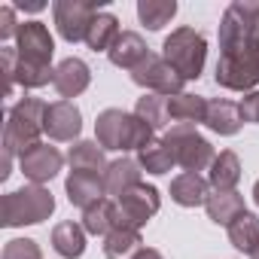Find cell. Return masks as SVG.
I'll return each instance as SVG.
<instances>
[{
  "label": "cell",
  "instance_id": "30",
  "mask_svg": "<svg viewBox=\"0 0 259 259\" xmlns=\"http://www.w3.org/2000/svg\"><path fill=\"white\" fill-rule=\"evenodd\" d=\"M138 162H141V168L150 171V174H168V171L177 165L174 156H171V150L165 147V141H153L150 147H144V150L138 153Z\"/></svg>",
  "mask_w": 259,
  "mask_h": 259
},
{
  "label": "cell",
  "instance_id": "34",
  "mask_svg": "<svg viewBox=\"0 0 259 259\" xmlns=\"http://www.w3.org/2000/svg\"><path fill=\"white\" fill-rule=\"evenodd\" d=\"M16 34H19L16 13H13V7H4V10H0V40H10Z\"/></svg>",
  "mask_w": 259,
  "mask_h": 259
},
{
  "label": "cell",
  "instance_id": "29",
  "mask_svg": "<svg viewBox=\"0 0 259 259\" xmlns=\"http://www.w3.org/2000/svg\"><path fill=\"white\" fill-rule=\"evenodd\" d=\"M138 16L150 31H162L174 16H177V4L174 0H141L138 4Z\"/></svg>",
  "mask_w": 259,
  "mask_h": 259
},
{
  "label": "cell",
  "instance_id": "22",
  "mask_svg": "<svg viewBox=\"0 0 259 259\" xmlns=\"http://www.w3.org/2000/svg\"><path fill=\"white\" fill-rule=\"evenodd\" d=\"M229 241H232V247L235 250H241V253H247V256H253L256 250H259V217L256 213H241L232 226H229Z\"/></svg>",
  "mask_w": 259,
  "mask_h": 259
},
{
  "label": "cell",
  "instance_id": "6",
  "mask_svg": "<svg viewBox=\"0 0 259 259\" xmlns=\"http://www.w3.org/2000/svg\"><path fill=\"white\" fill-rule=\"evenodd\" d=\"M165 147L171 150V156H174V162L180 165V168H186L189 174H198V171H204V168H210L213 165V147L198 135V128L195 125H189V122H174L168 132H165Z\"/></svg>",
  "mask_w": 259,
  "mask_h": 259
},
{
  "label": "cell",
  "instance_id": "10",
  "mask_svg": "<svg viewBox=\"0 0 259 259\" xmlns=\"http://www.w3.org/2000/svg\"><path fill=\"white\" fill-rule=\"evenodd\" d=\"M16 52L22 61H31V64H49L52 61V52H55V43H52V34L43 22H22L19 25V34H16Z\"/></svg>",
  "mask_w": 259,
  "mask_h": 259
},
{
  "label": "cell",
  "instance_id": "19",
  "mask_svg": "<svg viewBox=\"0 0 259 259\" xmlns=\"http://www.w3.org/2000/svg\"><path fill=\"white\" fill-rule=\"evenodd\" d=\"M204 125L210 128L213 135H238V128H241V110H238V104H232V101H207V119H204Z\"/></svg>",
  "mask_w": 259,
  "mask_h": 259
},
{
  "label": "cell",
  "instance_id": "4",
  "mask_svg": "<svg viewBox=\"0 0 259 259\" xmlns=\"http://www.w3.org/2000/svg\"><path fill=\"white\" fill-rule=\"evenodd\" d=\"M162 58L189 82L198 79L204 70V58H207V40L195 31V28H177L165 37L162 43Z\"/></svg>",
  "mask_w": 259,
  "mask_h": 259
},
{
  "label": "cell",
  "instance_id": "1",
  "mask_svg": "<svg viewBox=\"0 0 259 259\" xmlns=\"http://www.w3.org/2000/svg\"><path fill=\"white\" fill-rule=\"evenodd\" d=\"M156 132L135 113H122L116 107L98 113L95 119V138L104 150H119V153H128V150H144L150 147L156 138Z\"/></svg>",
  "mask_w": 259,
  "mask_h": 259
},
{
  "label": "cell",
  "instance_id": "21",
  "mask_svg": "<svg viewBox=\"0 0 259 259\" xmlns=\"http://www.w3.org/2000/svg\"><path fill=\"white\" fill-rule=\"evenodd\" d=\"M144 250L141 232L138 229H113L104 238V256L107 259H135Z\"/></svg>",
  "mask_w": 259,
  "mask_h": 259
},
{
  "label": "cell",
  "instance_id": "3",
  "mask_svg": "<svg viewBox=\"0 0 259 259\" xmlns=\"http://www.w3.org/2000/svg\"><path fill=\"white\" fill-rule=\"evenodd\" d=\"M55 210V198L46 186H22L16 192H7L4 195V204H0V223L7 229H16V226H37L43 220H49Z\"/></svg>",
  "mask_w": 259,
  "mask_h": 259
},
{
  "label": "cell",
  "instance_id": "17",
  "mask_svg": "<svg viewBox=\"0 0 259 259\" xmlns=\"http://www.w3.org/2000/svg\"><path fill=\"white\" fill-rule=\"evenodd\" d=\"M210 183L201 177V174H180V177H174L171 180V198L180 204V207H198V204H204L207 198H210Z\"/></svg>",
  "mask_w": 259,
  "mask_h": 259
},
{
  "label": "cell",
  "instance_id": "35",
  "mask_svg": "<svg viewBox=\"0 0 259 259\" xmlns=\"http://www.w3.org/2000/svg\"><path fill=\"white\" fill-rule=\"evenodd\" d=\"M250 40L259 46V4L250 0Z\"/></svg>",
  "mask_w": 259,
  "mask_h": 259
},
{
  "label": "cell",
  "instance_id": "38",
  "mask_svg": "<svg viewBox=\"0 0 259 259\" xmlns=\"http://www.w3.org/2000/svg\"><path fill=\"white\" fill-rule=\"evenodd\" d=\"M135 259H165V256H162L159 250H153V247H144V250H141Z\"/></svg>",
  "mask_w": 259,
  "mask_h": 259
},
{
  "label": "cell",
  "instance_id": "32",
  "mask_svg": "<svg viewBox=\"0 0 259 259\" xmlns=\"http://www.w3.org/2000/svg\"><path fill=\"white\" fill-rule=\"evenodd\" d=\"M0 67H4V79H7V98L13 95L16 89V73H19V52L13 46H4L0 49Z\"/></svg>",
  "mask_w": 259,
  "mask_h": 259
},
{
  "label": "cell",
  "instance_id": "8",
  "mask_svg": "<svg viewBox=\"0 0 259 259\" xmlns=\"http://www.w3.org/2000/svg\"><path fill=\"white\" fill-rule=\"evenodd\" d=\"M98 7L95 0H58L52 7V16H55V28L58 34L67 40V43H79L85 40L95 16H98Z\"/></svg>",
  "mask_w": 259,
  "mask_h": 259
},
{
  "label": "cell",
  "instance_id": "36",
  "mask_svg": "<svg viewBox=\"0 0 259 259\" xmlns=\"http://www.w3.org/2000/svg\"><path fill=\"white\" fill-rule=\"evenodd\" d=\"M13 156H16V153L4 147V165H0V180H7V177L13 174V171H10V168H13Z\"/></svg>",
  "mask_w": 259,
  "mask_h": 259
},
{
  "label": "cell",
  "instance_id": "39",
  "mask_svg": "<svg viewBox=\"0 0 259 259\" xmlns=\"http://www.w3.org/2000/svg\"><path fill=\"white\" fill-rule=\"evenodd\" d=\"M253 201L259 204V180H256V186H253Z\"/></svg>",
  "mask_w": 259,
  "mask_h": 259
},
{
  "label": "cell",
  "instance_id": "33",
  "mask_svg": "<svg viewBox=\"0 0 259 259\" xmlns=\"http://www.w3.org/2000/svg\"><path fill=\"white\" fill-rule=\"evenodd\" d=\"M238 110H241V122H259V92H247L244 98H241V104H238Z\"/></svg>",
  "mask_w": 259,
  "mask_h": 259
},
{
  "label": "cell",
  "instance_id": "28",
  "mask_svg": "<svg viewBox=\"0 0 259 259\" xmlns=\"http://www.w3.org/2000/svg\"><path fill=\"white\" fill-rule=\"evenodd\" d=\"M135 116H141V119L153 128V132H156V128H165L168 119H171V113H168V98H165V95H153V92H147L144 98H138Z\"/></svg>",
  "mask_w": 259,
  "mask_h": 259
},
{
  "label": "cell",
  "instance_id": "14",
  "mask_svg": "<svg viewBox=\"0 0 259 259\" xmlns=\"http://www.w3.org/2000/svg\"><path fill=\"white\" fill-rule=\"evenodd\" d=\"M150 55H153L150 46H147L144 37L135 34V31H122V34L116 37V43L110 46V52H107L110 64H116V67H122V70H135V67H141Z\"/></svg>",
  "mask_w": 259,
  "mask_h": 259
},
{
  "label": "cell",
  "instance_id": "37",
  "mask_svg": "<svg viewBox=\"0 0 259 259\" xmlns=\"http://www.w3.org/2000/svg\"><path fill=\"white\" fill-rule=\"evenodd\" d=\"M19 7H22V10H28V13H40L46 4H40V0H28V4H25V0H19Z\"/></svg>",
  "mask_w": 259,
  "mask_h": 259
},
{
  "label": "cell",
  "instance_id": "31",
  "mask_svg": "<svg viewBox=\"0 0 259 259\" xmlns=\"http://www.w3.org/2000/svg\"><path fill=\"white\" fill-rule=\"evenodd\" d=\"M0 259H43V253L34 238H13V241H7Z\"/></svg>",
  "mask_w": 259,
  "mask_h": 259
},
{
  "label": "cell",
  "instance_id": "13",
  "mask_svg": "<svg viewBox=\"0 0 259 259\" xmlns=\"http://www.w3.org/2000/svg\"><path fill=\"white\" fill-rule=\"evenodd\" d=\"M64 189H67L70 204H76V207H82V210H89L92 204L104 201V195H107L104 174H95V171H70Z\"/></svg>",
  "mask_w": 259,
  "mask_h": 259
},
{
  "label": "cell",
  "instance_id": "7",
  "mask_svg": "<svg viewBox=\"0 0 259 259\" xmlns=\"http://www.w3.org/2000/svg\"><path fill=\"white\" fill-rule=\"evenodd\" d=\"M162 207V198H159V189L156 186H135L116 198V229H138L150 223V217H156Z\"/></svg>",
  "mask_w": 259,
  "mask_h": 259
},
{
  "label": "cell",
  "instance_id": "23",
  "mask_svg": "<svg viewBox=\"0 0 259 259\" xmlns=\"http://www.w3.org/2000/svg\"><path fill=\"white\" fill-rule=\"evenodd\" d=\"M67 162H70L73 171H95V174L107 171L104 147L98 141H79V144H73L70 153H67Z\"/></svg>",
  "mask_w": 259,
  "mask_h": 259
},
{
  "label": "cell",
  "instance_id": "11",
  "mask_svg": "<svg viewBox=\"0 0 259 259\" xmlns=\"http://www.w3.org/2000/svg\"><path fill=\"white\" fill-rule=\"evenodd\" d=\"M61 165H64V156H61L55 147H49V144H37V147H31L25 156H19L22 174H25L31 183H37V186H43V183H49L52 177H58Z\"/></svg>",
  "mask_w": 259,
  "mask_h": 259
},
{
  "label": "cell",
  "instance_id": "20",
  "mask_svg": "<svg viewBox=\"0 0 259 259\" xmlns=\"http://www.w3.org/2000/svg\"><path fill=\"white\" fill-rule=\"evenodd\" d=\"M204 207H207V217L217 223V226H232L241 213H247L244 210V198L232 189V192H213L207 201H204Z\"/></svg>",
  "mask_w": 259,
  "mask_h": 259
},
{
  "label": "cell",
  "instance_id": "27",
  "mask_svg": "<svg viewBox=\"0 0 259 259\" xmlns=\"http://www.w3.org/2000/svg\"><path fill=\"white\" fill-rule=\"evenodd\" d=\"M82 229H85L89 235L107 238V235L116 229V201L104 198V201L92 204L89 210H82Z\"/></svg>",
  "mask_w": 259,
  "mask_h": 259
},
{
  "label": "cell",
  "instance_id": "26",
  "mask_svg": "<svg viewBox=\"0 0 259 259\" xmlns=\"http://www.w3.org/2000/svg\"><path fill=\"white\" fill-rule=\"evenodd\" d=\"M119 34H122L119 31V19L113 13H98L95 22H92V28H89V34H85V43L95 52H110V46L116 43Z\"/></svg>",
  "mask_w": 259,
  "mask_h": 259
},
{
  "label": "cell",
  "instance_id": "24",
  "mask_svg": "<svg viewBox=\"0 0 259 259\" xmlns=\"http://www.w3.org/2000/svg\"><path fill=\"white\" fill-rule=\"evenodd\" d=\"M52 247L64 259H76L85 250V229L76 223H58L52 229Z\"/></svg>",
  "mask_w": 259,
  "mask_h": 259
},
{
  "label": "cell",
  "instance_id": "5",
  "mask_svg": "<svg viewBox=\"0 0 259 259\" xmlns=\"http://www.w3.org/2000/svg\"><path fill=\"white\" fill-rule=\"evenodd\" d=\"M217 85L232 92H253L259 85V46L241 43L223 49L217 61Z\"/></svg>",
  "mask_w": 259,
  "mask_h": 259
},
{
  "label": "cell",
  "instance_id": "25",
  "mask_svg": "<svg viewBox=\"0 0 259 259\" xmlns=\"http://www.w3.org/2000/svg\"><path fill=\"white\" fill-rule=\"evenodd\" d=\"M168 113L174 122H189V125H198L207 119V101L201 95H174L168 98Z\"/></svg>",
  "mask_w": 259,
  "mask_h": 259
},
{
  "label": "cell",
  "instance_id": "9",
  "mask_svg": "<svg viewBox=\"0 0 259 259\" xmlns=\"http://www.w3.org/2000/svg\"><path fill=\"white\" fill-rule=\"evenodd\" d=\"M132 79L141 85V89H147V92H153V95H183V76L162 58V55H150L141 67H135L132 70Z\"/></svg>",
  "mask_w": 259,
  "mask_h": 259
},
{
  "label": "cell",
  "instance_id": "40",
  "mask_svg": "<svg viewBox=\"0 0 259 259\" xmlns=\"http://www.w3.org/2000/svg\"><path fill=\"white\" fill-rule=\"evenodd\" d=\"M253 259H259V250H256V253H253Z\"/></svg>",
  "mask_w": 259,
  "mask_h": 259
},
{
  "label": "cell",
  "instance_id": "16",
  "mask_svg": "<svg viewBox=\"0 0 259 259\" xmlns=\"http://www.w3.org/2000/svg\"><path fill=\"white\" fill-rule=\"evenodd\" d=\"M104 183H107V195H116V198L128 189L141 186V162L128 159V156L110 162L107 171H104Z\"/></svg>",
  "mask_w": 259,
  "mask_h": 259
},
{
  "label": "cell",
  "instance_id": "15",
  "mask_svg": "<svg viewBox=\"0 0 259 259\" xmlns=\"http://www.w3.org/2000/svg\"><path fill=\"white\" fill-rule=\"evenodd\" d=\"M89 82H92V70H89V64H85L82 58H64V61L55 67L52 85L58 89V95H61L64 101L82 95V92L89 89Z\"/></svg>",
  "mask_w": 259,
  "mask_h": 259
},
{
  "label": "cell",
  "instance_id": "18",
  "mask_svg": "<svg viewBox=\"0 0 259 259\" xmlns=\"http://www.w3.org/2000/svg\"><path fill=\"white\" fill-rule=\"evenodd\" d=\"M238 180H241V159L232 150H223L207 171V183L213 186V192H232Z\"/></svg>",
  "mask_w": 259,
  "mask_h": 259
},
{
  "label": "cell",
  "instance_id": "2",
  "mask_svg": "<svg viewBox=\"0 0 259 259\" xmlns=\"http://www.w3.org/2000/svg\"><path fill=\"white\" fill-rule=\"evenodd\" d=\"M46 107L40 98H22L10 113H7V125H4V147L25 156L31 147L43 144V119H46Z\"/></svg>",
  "mask_w": 259,
  "mask_h": 259
},
{
  "label": "cell",
  "instance_id": "12",
  "mask_svg": "<svg viewBox=\"0 0 259 259\" xmlns=\"http://www.w3.org/2000/svg\"><path fill=\"white\" fill-rule=\"evenodd\" d=\"M43 132L52 141H73L82 132V113L73 101H55L46 107V119H43Z\"/></svg>",
  "mask_w": 259,
  "mask_h": 259
}]
</instances>
